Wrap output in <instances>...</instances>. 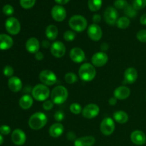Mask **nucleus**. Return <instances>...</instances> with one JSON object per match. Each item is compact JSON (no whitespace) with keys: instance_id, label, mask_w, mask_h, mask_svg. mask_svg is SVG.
<instances>
[{"instance_id":"obj_18","label":"nucleus","mask_w":146,"mask_h":146,"mask_svg":"<svg viewBox=\"0 0 146 146\" xmlns=\"http://www.w3.org/2000/svg\"><path fill=\"white\" fill-rule=\"evenodd\" d=\"M26 49L30 54H34L38 52L40 48L39 41L35 37H31L26 42Z\"/></svg>"},{"instance_id":"obj_21","label":"nucleus","mask_w":146,"mask_h":146,"mask_svg":"<svg viewBox=\"0 0 146 146\" xmlns=\"http://www.w3.org/2000/svg\"><path fill=\"white\" fill-rule=\"evenodd\" d=\"M14 44L13 38L6 34H0V50H8L12 47Z\"/></svg>"},{"instance_id":"obj_16","label":"nucleus","mask_w":146,"mask_h":146,"mask_svg":"<svg viewBox=\"0 0 146 146\" xmlns=\"http://www.w3.org/2000/svg\"><path fill=\"white\" fill-rule=\"evenodd\" d=\"M69 56L71 59L76 64H80L84 62L86 59V54L84 51L78 47H74L71 48L69 53Z\"/></svg>"},{"instance_id":"obj_37","label":"nucleus","mask_w":146,"mask_h":146,"mask_svg":"<svg viewBox=\"0 0 146 146\" xmlns=\"http://www.w3.org/2000/svg\"><path fill=\"white\" fill-rule=\"evenodd\" d=\"M14 72V68H13L12 66H5L4 67V68H3V74H4V75L7 77H9V78L12 77Z\"/></svg>"},{"instance_id":"obj_35","label":"nucleus","mask_w":146,"mask_h":146,"mask_svg":"<svg viewBox=\"0 0 146 146\" xmlns=\"http://www.w3.org/2000/svg\"><path fill=\"white\" fill-rule=\"evenodd\" d=\"M128 5L126 0H115L114 2V7L117 9H125Z\"/></svg>"},{"instance_id":"obj_24","label":"nucleus","mask_w":146,"mask_h":146,"mask_svg":"<svg viewBox=\"0 0 146 146\" xmlns=\"http://www.w3.org/2000/svg\"><path fill=\"white\" fill-rule=\"evenodd\" d=\"M96 143V138L91 135L81 137L74 141V146H93Z\"/></svg>"},{"instance_id":"obj_42","label":"nucleus","mask_w":146,"mask_h":146,"mask_svg":"<svg viewBox=\"0 0 146 146\" xmlns=\"http://www.w3.org/2000/svg\"><path fill=\"white\" fill-rule=\"evenodd\" d=\"M54 119L57 121V122H61L64 119V113L62 112V111H56V112L54 113Z\"/></svg>"},{"instance_id":"obj_51","label":"nucleus","mask_w":146,"mask_h":146,"mask_svg":"<svg viewBox=\"0 0 146 146\" xmlns=\"http://www.w3.org/2000/svg\"><path fill=\"white\" fill-rule=\"evenodd\" d=\"M3 143H4V137H3V135L0 133V145H2Z\"/></svg>"},{"instance_id":"obj_36","label":"nucleus","mask_w":146,"mask_h":146,"mask_svg":"<svg viewBox=\"0 0 146 146\" xmlns=\"http://www.w3.org/2000/svg\"><path fill=\"white\" fill-rule=\"evenodd\" d=\"M76 33L73 31H66L64 33V38L66 41H72L75 39Z\"/></svg>"},{"instance_id":"obj_25","label":"nucleus","mask_w":146,"mask_h":146,"mask_svg":"<svg viewBox=\"0 0 146 146\" xmlns=\"http://www.w3.org/2000/svg\"><path fill=\"white\" fill-rule=\"evenodd\" d=\"M33 103H34L33 97L29 95V94H26V95L22 96L20 98L19 101V106L24 110L29 109L32 106Z\"/></svg>"},{"instance_id":"obj_31","label":"nucleus","mask_w":146,"mask_h":146,"mask_svg":"<svg viewBox=\"0 0 146 146\" xmlns=\"http://www.w3.org/2000/svg\"><path fill=\"white\" fill-rule=\"evenodd\" d=\"M65 81L68 84H73L78 80V77L74 73L68 72L65 75Z\"/></svg>"},{"instance_id":"obj_10","label":"nucleus","mask_w":146,"mask_h":146,"mask_svg":"<svg viewBox=\"0 0 146 146\" xmlns=\"http://www.w3.org/2000/svg\"><path fill=\"white\" fill-rule=\"evenodd\" d=\"M100 108L98 106L94 104H90L86 106L82 110V115L87 119L96 118L99 114Z\"/></svg>"},{"instance_id":"obj_3","label":"nucleus","mask_w":146,"mask_h":146,"mask_svg":"<svg viewBox=\"0 0 146 146\" xmlns=\"http://www.w3.org/2000/svg\"><path fill=\"white\" fill-rule=\"evenodd\" d=\"M68 96V92L66 88L63 86H56L51 91V98L54 104L60 105L65 102Z\"/></svg>"},{"instance_id":"obj_1","label":"nucleus","mask_w":146,"mask_h":146,"mask_svg":"<svg viewBox=\"0 0 146 146\" xmlns=\"http://www.w3.org/2000/svg\"><path fill=\"white\" fill-rule=\"evenodd\" d=\"M47 123V116L43 112H36L31 115L28 121L29 126L34 131L44 128Z\"/></svg>"},{"instance_id":"obj_14","label":"nucleus","mask_w":146,"mask_h":146,"mask_svg":"<svg viewBox=\"0 0 146 146\" xmlns=\"http://www.w3.org/2000/svg\"><path fill=\"white\" fill-rule=\"evenodd\" d=\"M51 14L56 21L61 22L66 17V11L61 5H55L51 9Z\"/></svg>"},{"instance_id":"obj_30","label":"nucleus","mask_w":146,"mask_h":146,"mask_svg":"<svg viewBox=\"0 0 146 146\" xmlns=\"http://www.w3.org/2000/svg\"><path fill=\"white\" fill-rule=\"evenodd\" d=\"M124 12L128 18H134L137 15V10L135 9L133 6L129 5V4L125 8Z\"/></svg>"},{"instance_id":"obj_50","label":"nucleus","mask_w":146,"mask_h":146,"mask_svg":"<svg viewBox=\"0 0 146 146\" xmlns=\"http://www.w3.org/2000/svg\"><path fill=\"white\" fill-rule=\"evenodd\" d=\"M42 46L44 48H48V47L50 46V44L48 41L45 40V41H43L42 42Z\"/></svg>"},{"instance_id":"obj_4","label":"nucleus","mask_w":146,"mask_h":146,"mask_svg":"<svg viewBox=\"0 0 146 146\" xmlns=\"http://www.w3.org/2000/svg\"><path fill=\"white\" fill-rule=\"evenodd\" d=\"M31 96L38 101H45L50 96V90L44 84H37L31 90Z\"/></svg>"},{"instance_id":"obj_6","label":"nucleus","mask_w":146,"mask_h":146,"mask_svg":"<svg viewBox=\"0 0 146 146\" xmlns=\"http://www.w3.org/2000/svg\"><path fill=\"white\" fill-rule=\"evenodd\" d=\"M5 29L11 35H17L21 31V24L17 18L11 17L6 20Z\"/></svg>"},{"instance_id":"obj_8","label":"nucleus","mask_w":146,"mask_h":146,"mask_svg":"<svg viewBox=\"0 0 146 146\" xmlns=\"http://www.w3.org/2000/svg\"><path fill=\"white\" fill-rule=\"evenodd\" d=\"M100 130L103 135H111L115 131V122L113 118L107 117L103 119L100 125Z\"/></svg>"},{"instance_id":"obj_49","label":"nucleus","mask_w":146,"mask_h":146,"mask_svg":"<svg viewBox=\"0 0 146 146\" xmlns=\"http://www.w3.org/2000/svg\"><path fill=\"white\" fill-rule=\"evenodd\" d=\"M101 48L102 51H107L108 49V44L106 43H103L101 46Z\"/></svg>"},{"instance_id":"obj_5","label":"nucleus","mask_w":146,"mask_h":146,"mask_svg":"<svg viewBox=\"0 0 146 146\" xmlns=\"http://www.w3.org/2000/svg\"><path fill=\"white\" fill-rule=\"evenodd\" d=\"M70 28L76 32H82L87 28L88 22L86 19L81 15H74L68 21Z\"/></svg>"},{"instance_id":"obj_13","label":"nucleus","mask_w":146,"mask_h":146,"mask_svg":"<svg viewBox=\"0 0 146 146\" xmlns=\"http://www.w3.org/2000/svg\"><path fill=\"white\" fill-rule=\"evenodd\" d=\"M108 61V56L104 51L97 52L93 55L91 58L92 64L96 67H101L107 64Z\"/></svg>"},{"instance_id":"obj_7","label":"nucleus","mask_w":146,"mask_h":146,"mask_svg":"<svg viewBox=\"0 0 146 146\" xmlns=\"http://www.w3.org/2000/svg\"><path fill=\"white\" fill-rule=\"evenodd\" d=\"M38 78L41 82L47 86L54 85L57 81V76L53 71L50 70L41 71L38 75Z\"/></svg>"},{"instance_id":"obj_48","label":"nucleus","mask_w":146,"mask_h":146,"mask_svg":"<svg viewBox=\"0 0 146 146\" xmlns=\"http://www.w3.org/2000/svg\"><path fill=\"white\" fill-rule=\"evenodd\" d=\"M140 22L143 25H146V14H143L140 19Z\"/></svg>"},{"instance_id":"obj_39","label":"nucleus","mask_w":146,"mask_h":146,"mask_svg":"<svg viewBox=\"0 0 146 146\" xmlns=\"http://www.w3.org/2000/svg\"><path fill=\"white\" fill-rule=\"evenodd\" d=\"M137 39L143 43H146V29H142L136 34Z\"/></svg>"},{"instance_id":"obj_28","label":"nucleus","mask_w":146,"mask_h":146,"mask_svg":"<svg viewBox=\"0 0 146 146\" xmlns=\"http://www.w3.org/2000/svg\"><path fill=\"white\" fill-rule=\"evenodd\" d=\"M103 4V0H88V9L91 11H97L101 8Z\"/></svg>"},{"instance_id":"obj_26","label":"nucleus","mask_w":146,"mask_h":146,"mask_svg":"<svg viewBox=\"0 0 146 146\" xmlns=\"http://www.w3.org/2000/svg\"><path fill=\"white\" fill-rule=\"evenodd\" d=\"M58 28L56 27L55 25H53V24H51V25H48V27L46 28L45 30V34L46 36L48 39L51 40V41H54L58 36Z\"/></svg>"},{"instance_id":"obj_47","label":"nucleus","mask_w":146,"mask_h":146,"mask_svg":"<svg viewBox=\"0 0 146 146\" xmlns=\"http://www.w3.org/2000/svg\"><path fill=\"white\" fill-rule=\"evenodd\" d=\"M58 5H64V4H66L67 3L69 2L70 0H54Z\"/></svg>"},{"instance_id":"obj_23","label":"nucleus","mask_w":146,"mask_h":146,"mask_svg":"<svg viewBox=\"0 0 146 146\" xmlns=\"http://www.w3.org/2000/svg\"><path fill=\"white\" fill-rule=\"evenodd\" d=\"M64 131V127L63 125L60 123H56L52 124L50 126L49 131H48V133H49L50 136L52 138H59Z\"/></svg>"},{"instance_id":"obj_44","label":"nucleus","mask_w":146,"mask_h":146,"mask_svg":"<svg viewBox=\"0 0 146 146\" xmlns=\"http://www.w3.org/2000/svg\"><path fill=\"white\" fill-rule=\"evenodd\" d=\"M101 17L100 14H94V17H93V21L94 22V24H98V23H99L100 21H101Z\"/></svg>"},{"instance_id":"obj_46","label":"nucleus","mask_w":146,"mask_h":146,"mask_svg":"<svg viewBox=\"0 0 146 146\" xmlns=\"http://www.w3.org/2000/svg\"><path fill=\"white\" fill-rule=\"evenodd\" d=\"M117 98H115V97H112V98H111L109 99V101H108V103H109V104L111 106H115V104H117Z\"/></svg>"},{"instance_id":"obj_41","label":"nucleus","mask_w":146,"mask_h":146,"mask_svg":"<svg viewBox=\"0 0 146 146\" xmlns=\"http://www.w3.org/2000/svg\"><path fill=\"white\" fill-rule=\"evenodd\" d=\"M54 104L52 102V101H44L43 103V108L45 111H50V110L54 108Z\"/></svg>"},{"instance_id":"obj_29","label":"nucleus","mask_w":146,"mask_h":146,"mask_svg":"<svg viewBox=\"0 0 146 146\" xmlns=\"http://www.w3.org/2000/svg\"><path fill=\"white\" fill-rule=\"evenodd\" d=\"M130 24H131V21H130L129 18L127 17H121L118 19L116 22V25L118 28L121 29H125L129 27Z\"/></svg>"},{"instance_id":"obj_17","label":"nucleus","mask_w":146,"mask_h":146,"mask_svg":"<svg viewBox=\"0 0 146 146\" xmlns=\"http://www.w3.org/2000/svg\"><path fill=\"white\" fill-rule=\"evenodd\" d=\"M131 140L135 145H143L146 143V135L143 131L136 130L131 134Z\"/></svg>"},{"instance_id":"obj_20","label":"nucleus","mask_w":146,"mask_h":146,"mask_svg":"<svg viewBox=\"0 0 146 146\" xmlns=\"http://www.w3.org/2000/svg\"><path fill=\"white\" fill-rule=\"evenodd\" d=\"M131 95V90L128 87L125 86H121L115 89L113 96L115 98L119 100H125L128 98Z\"/></svg>"},{"instance_id":"obj_9","label":"nucleus","mask_w":146,"mask_h":146,"mask_svg":"<svg viewBox=\"0 0 146 146\" xmlns=\"http://www.w3.org/2000/svg\"><path fill=\"white\" fill-rule=\"evenodd\" d=\"M104 18L106 22L112 26L116 24L118 19V13L116 9L113 7H108L104 11Z\"/></svg>"},{"instance_id":"obj_32","label":"nucleus","mask_w":146,"mask_h":146,"mask_svg":"<svg viewBox=\"0 0 146 146\" xmlns=\"http://www.w3.org/2000/svg\"><path fill=\"white\" fill-rule=\"evenodd\" d=\"M70 111L73 114H75V115H78V114L82 113V108H81V106L80 104H77V103H74V104H71L70 105L69 107Z\"/></svg>"},{"instance_id":"obj_43","label":"nucleus","mask_w":146,"mask_h":146,"mask_svg":"<svg viewBox=\"0 0 146 146\" xmlns=\"http://www.w3.org/2000/svg\"><path fill=\"white\" fill-rule=\"evenodd\" d=\"M67 138L68 140L71 141H75L76 140V134L73 132H68L66 135Z\"/></svg>"},{"instance_id":"obj_2","label":"nucleus","mask_w":146,"mask_h":146,"mask_svg":"<svg viewBox=\"0 0 146 146\" xmlns=\"http://www.w3.org/2000/svg\"><path fill=\"white\" fill-rule=\"evenodd\" d=\"M78 75L82 81L89 82L95 78L96 76V70L93 64L85 63L80 66L78 69Z\"/></svg>"},{"instance_id":"obj_11","label":"nucleus","mask_w":146,"mask_h":146,"mask_svg":"<svg viewBox=\"0 0 146 146\" xmlns=\"http://www.w3.org/2000/svg\"><path fill=\"white\" fill-rule=\"evenodd\" d=\"M88 37L94 41H98L101 39L103 36V31L100 26L96 24H93L88 27Z\"/></svg>"},{"instance_id":"obj_19","label":"nucleus","mask_w":146,"mask_h":146,"mask_svg":"<svg viewBox=\"0 0 146 146\" xmlns=\"http://www.w3.org/2000/svg\"><path fill=\"white\" fill-rule=\"evenodd\" d=\"M22 81L19 77L12 76L8 80V87L12 92H19L22 88Z\"/></svg>"},{"instance_id":"obj_33","label":"nucleus","mask_w":146,"mask_h":146,"mask_svg":"<svg viewBox=\"0 0 146 146\" xmlns=\"http://www.w3.org/2000/svg\"><path fill=\"white\" fill-rule=\"evenodd\" d=\"M20 5L25 9L32 8L36 3V0H20Z\"/></svg>"},{"instance_id":"obj_22","label":"nucleus","mask_w":146,"mask_h":146,"mask_svg":"<svg viewBox=\"0 0 146 146\" xmlns=\"http://www.w3.org/2000/svg\"><path fill=\"white\" fill-rule=\"evenodd\" d=\"M138 78V71L133 67L126 68L124 72V80L127 84H133Z\"/></svg>"},{"instance_id":"obj_27","label":"nucleus","mask_w":146,"mask_h":146,"mask_svg":"<svg viewBox=\"0 0 146 146\" xmlns=\"http://www.w3.org/2000/svg\"><path fill=\"white\" fill-rule=\"evenodd\" d=\"M113 120L120 124H124L128 121V115L123 111H115L113 113Z\"/></svg>"},{"instance_id":"obj_38","label":"nucleus","mask_w":146,"mask_h":146,"mask_svg":"<svg viewBox=\"0 0 146 146\" xmlns=\"http://www.w3.org/2000/svg\"><path fill=\"white\" fill-rule=\"evenodd\" d=\"M2 11L5 15L7 16H11L14 12V7L10 4H6L3 7Z\"/></svg>"},{"instance_id":"obj_12","label":"nucleus","mask_w":146,"mask_h":146,"mask_svg":"<svg viewBox=\"0 0 146 146\" xmlns=\"http://www.w3.org/2000/svg\"><path fill=\"white\" fill-rule=\"evenodd\" d=\"M11 141L13 143L15 144L16 145L21 146L23 145L26 143L27 141V135L21 129L17 128V129L14 130L11 133Z\"/></svg>"},{"instance_id":"obj_40","label":"nucleus","mask_w":146,"mask_h":146,"mask_svg":"<svg viewBox=\"0 0 146 146\" xmlns=\"http://www.w3.org/2000/svg\"><path fill=\"white\" fill-rule=\"evenodd\" d=\"M11 128H10L9 125H3L1 126H0V133L1 135H7L11 133Z\"/></svg>"},{"instance_id":"obj_34","label":"nucleus","mask_w":146,"mask_h":146,"mask_svg":"<svg viewBox=\"0 0 146 146\" xmlns=\"http://www.w3.org/2000/svg\"><path fill=\"white\" fill-rule=\"evenodd\" d=\"M132 6L136 10L142 9L146 7V0H133Z\"/></svg>"},{"instance_id":"obj_45","label":"nucleus","mask_w":146,"mask_h":146,"mask_svg":"<svg viewBox=\"0 0 146 146\" xmlns=\"http://www.w3.org/2000/svg\"><path fill=\"white\" fill-rule=\"evenodd\" d=\"M44 55L41 51H38V52H36L35 54V58L37 60V61H41V60L44 58Z\"/></svg>"},{"instance_id":"obj_15","label":"nucleus","mask_w":146,"mask_h":146,"mask_svg":"<svg viewBox=\"0 0 146 146\" xmlns=\"http://www.w3.org/2000/svg\"><path fill=\"white\" fill-rule=\"evenodd\" d=\"M51 53L55 58H61L66 54V46L61 41H55L51 45Z\"/></svg>"}]
</instances>
